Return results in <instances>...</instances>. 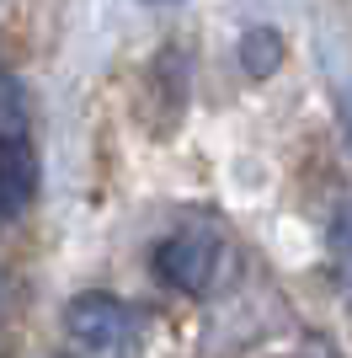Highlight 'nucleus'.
<instances>
[{
  "label": "nucleus",
  "mask_w": 352,
  "mask_h": 358,
  "mask_svg": "<svg viewBox=\"0 0 352 358\" xmlns=\"http://www.w3.org/2000/svg\"><path fill=\"white\" fill-rule=\"evenodd\" d=\"M38 145H32L27 91L16 80H0V220H22L38 198Z\"/></svg>",
  "instance_id": "1"
},
{
  "label": "nucleus",
  "mask_w": 352,
  "mask_h": 358,
  "mask_svg": "<svg viewBox=\"0 0 352 358\" xmlns=\"http://www.w3.org/2000/svg\"><path fill=\"white\" fill-rule=\"evenodd\" d=\"M337 268H342V294L352 305V203L337 214Z\"/></svg>",
  "instance_id": "5"
},
{
  "label": "nucleus",
  "mask_w": 352,
  "mask_h": 358,
  "mask_svg": "<svg viewBox=\"0 0 352 358\" xmlns=\"http://www.w3.org/2000/svg\"><path fill=\"white\" fill-rule=\"evenodd\" d=\"M219 268H224V236L208 224H182V230L161 236L149 252V273L176 294H208Z\"/></svg>",
  "instance_id": "2"
},
{
  "label": "nucleus",
  "mask_w": 352,
  "mask_h": 358,
  "mask_svg": "<svg viewBox=\"0 0 352 358\" xmlns=\"http://www.w3.org/2000/svg\"><path fill=\"white\" fill-rule=\"evenodd\" d=\"M149 6H171V0H149Z\"/></svg>",
  "instance_id": "7"
},
{
  "label": "nucleus",
  "mask_w": 352,
  "mask_h": 358,
  "mask_svg": "<svg viewBox=\"0 0 352 358\" xmlns=\"http://www.w3.org/2000/svg\"><path fill=\"white\" fill-rule=\"evenodd\" d=\"M6 299H11V289H6V273H0V315H6Z\"/></svg>",
  "instance_id": "6"
},
{
  "label": "nucleus",
  "mask_w": 352,
  "mask_h": 358,
  "mask_svg": "<svg viewBox=\"0 0 352 358\" xmlns=\"http://www.w3.org/2000/svg\"><path fill=\"white\" fill-rule=\"evenodd\" d=\"M235 59H240V70H246V75L278 70V59H283V38H278V27H267V22H251V27H240V38H235Z\"/></svg>",
  "instance_id": "4"
},
{
  "label": "nucleus",
  "mask_w": 352,
  "mask_h": 358,
  "mask_svg": "<svg viewBox=\"0 0 352 358\" xmlns=\"http://www.w3.org/2000/svg\"><path fill=\"white\" fill-rule=\"evenodd\" d=\"M64 331L86 358H117L139 337V315H133V305H123L107 289H86V294H75L64 305Z\"/></svg>",
  "instance_id": "3"
}]
</instances>
